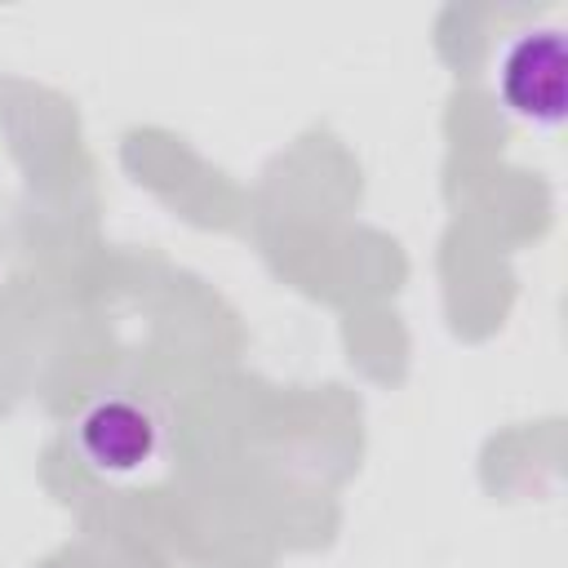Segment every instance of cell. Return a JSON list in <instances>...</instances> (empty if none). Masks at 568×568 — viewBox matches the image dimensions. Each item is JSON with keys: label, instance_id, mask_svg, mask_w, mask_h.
<instances>
[{"label": "cell", "instance_id": "1", "mask_svg": "<svg viewBox=\"0 0 568 568\" xmlns=\"http://www.w3.org/2000/svg\"><path fill=\"white\" fill-rule=\"evenodd\" d=\"M564 71L568 49L559 27L515 31V40L497 58V98L515 120L532 129H555L564 120Z\"/></svg>", "mask_w": 568, "mask_h": 568}, {"label": "cell", "instance_id": "2", "mask_svg": "<svg viewBox=\"0 0 568 568\" xmlns=\"http://www.w3.org/2000/svg\"><path fill=\"white\" fill-rule=\"evenodd\" d=\"M75 444L93 470L138 475L160 448V426L142 404L111 395L84 408V417L75 422Z\"/></svg>", "mask_w": 568, "mask_h": 568}]
</instances>
